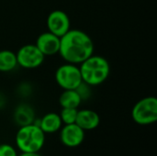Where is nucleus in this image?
<instances>
[{"label":"nucleus","instance_id":"1","mask_svg":"<svg viewBox=\"0 0 157 156\" xmlns=\"http://www.w3.org/2000/svg\"><path fill=\"white\" fill-rule=\"evenodd\" d=\"M94 53L92 39L83 30L69 29L60 38L59 54L65 63L80 64Z\"/></svg>","mask_w":157,"mask_h":156},{"label":"nucleus","instance_id":"2","mask_svg":"<svg viewBox=\"0 0 157 156\" xmlns=\"http://www.w3.org/2000/svg\"><path fill=\"white\" fill-rule=\"evenodd\" d=\"M82 81L91 86H97L108 79L110 66L108 60L99 55H91L79 66Z\"/></svg>","mask_w":157,"mask_h":156},{"label":"nucleus","instance_id":"3","mask_svg":"<svg viewBox=\"0 0 157 156\" xmlns=\"http://www.w3.org/2000/svg\"><path fill=\"white\" fill-rule=\"evenodd\" d=\"M44 143L45 133L33 123L20 127L16 135V144L22 153H39Z\"/></svg>","mask_w":157,"mask_h":156},{"label":"nucleus","instance_id":"4","mask_svg":"<svg viewBox=\"0 0 157 156\" xmlns=\"http://www.w3.org/2000/svg\"><path fill=\"white\" fill-rule=\"evenodd\" d=\"M132 118L139 125H150L157 120V99L146 97L139 100L132 108Z\"/></svg>","mask_w":157,"mask_h":156},{"label":"nucleus","instance_id":"5","mask_svg":"<svg viewBox=\"0 0 157 156\" xmlns=\"http://www.w3.org/2000/svg\"><path fill=\"white\" fill-rule=\"evenodd\" d=\"M55 81L63 90L76 89L83 82L79 66L69 63L60 65L55 72Z\"/></svg>","mask_w":157,"mask_h":156},{"label":"nucleus","instance_id":"6","mask_svg":"<svg viewBox=\"0 0 157 156\" xmlns=\"http://www.w3.org/2000/svg\"><path fill=\"white\" fill-rule=\"evenodd\" d=\"M17 65L24 69H35L40 67L45 56L37 48L35 44H26L19 48L16 52Z\"/></svg>","mask_w":157,"mask_h":156},{"label":"nucleus","instance_id":"7","mask_svg":"<svg viewBox=\"0 0 157 156\" xmlns=\"http://www.w3.org/2000/svg\"><path fill=\"white\" fill-rule=\"evenodd\" d=\"M48 31L58 36L63 37L71 29V22L69 16L63 10H53L47 17Z\"/></svg>","mask_w":157,"mask_h":156},{"label":"nucleus","instance_id":"8","mask_svg":"<svg viewBox=\"0 0 157 156\" xmlns=\"http://www.w3.org/2000/svg\"><path fill=\"white\" fill-rule=\"evenodd\" d=\"M62 143L69 148H75L82 144L85 140V131L77 124H65L60 133Z\"/></svg>","mask_w":157,"mask_h":156},{"label":"nucleus","instance_id":"9","mask_svg":"<svg viewBox=\"0 0 157 156\" xmlns=\"http://www.w3.org/2000/svg\"><path fill=\"white\" fill-rule=\"evenodd\" d=\"M35 45L45 57L52 56L59 53L60 38L50 31H46L38 36Z\"/></svg>","mask_w":157,"mask_h":156},{"label":"nucleus","instance_id":"10","mask_svg":"<svg viewBox=\"0 0 157 156\" xmlns=\"http://www.w3.org/2000/svg\"><path fill=\"white\" fill-rule=\"evenodd\" d=\"M100 123L99 115L91 109H81L78 110L75 124H77L82 130L92 131L98 127Z\"/></svg>","mask_w":157,"mask_h":156},{"label":"nucleus","instance_id":"11","mask_svg":"<svg viewBox=\"0 0 157 156\" xmlns=\"http://www.w3.org/2000/svg\"><path fill=\"white\" fill-rule=\"evenodd\" d=\"M33 124L39 126L41 129V131L46 134V133H54L59 130H61L63 122L59 114L51 112L44 115L37 122L33 121Z\"/></svg>","mask_w":157,"mask_h":156},{"label":"nucleus","instance_id":"12","mask_svg":"<svg viewBox=\"0 0 157 156\" xmlns=\"http://www.w3.org/2000/svg\"><path fill=\"white\" fill-rule=\"evenodd\" d=\"M35 120V113L33 108L28 104H20L14 112V120L19 126H26L32 124Z\"/></svg>","mask_w":157,"mask_h":156},{"label":"nucleus","instance_id":"13","mask_svg":"<svg viewBox=\"0 0 157 156\" xmlns=\"http://www.w3.org/2000/svg\"><path fill=\"white\" fill-rule=\"evenodd\" d=\"M82 100L75 89L63 90L59 97V104L62 108H77Z\"/></svg>","mask_w":157,"mask_h":156},{"label":"nucleus","instance_id":"14","mask_svg":"<svg viewBox=\"0 0 157 156\" xmlns=\"http://www.w3.org/2000/svg\"><path fill=\"white\" fill-rule=\"evenodd\" d=\"M17 66L16 52L9 50L0 51V72L8 73Z\"/></svg>","mask_w":157,"mask_h":156},{"label":"nucleus","instance_id":"15","mask_svg":"<svg viewBox=\"0 0 157 156\" xmlns=\"http://www.w3.org/2000/svg\"><path fill=\"white\" fill-rule=\"evenodd\" d=\"M78 109L77 108H62V110L59 114L62 122L65 124H73L75 123L76 116H77Z\"/></svg>","mask_w":157,"mask_h":156},{"label":"nucleus","instance_id":"16","mask_svg":"<svg viewBox=\"0 0 157 156\" xmlns=\"http://www.w3.org/2000/svg\"><path fill=\"white\" fill-rule=\"evenodd\" d=\"M91 86H89V85H87V84H86L85 82H82L77 87H76V92L78 93V95H79V97H80V98H81V100L83 101V100H87L90 97H91V95H92V90H91Z\"/></svg>","mask_w":157,"mask_h":156},{"label":"nucleus","instance_id":"17","mask_svg":"<svg viewBox=\"0 0 157 156\" xmlns=\"http://www.w3.org/2000/svg\"><path fill=\"white\" fill-rule=\"evenodd\" d=\"M0 156H17V154L13 146L3 143L0 144Z\"/></svg>","mask_w":157,"mask_h":156},{"label":"nucleus","instance_id":"18","mask_svg":"<svg viewBox=\"0 0 157 156\" xmlns=\"http://www.w3.org/2000/svg\"><path fill=\"white\" fill-rule=\"evenodd\" d=\"M17 156H41L39 153H22L20 155Z\"/></svg>","mask_w":157,"mask_h":156}]
</instances>
